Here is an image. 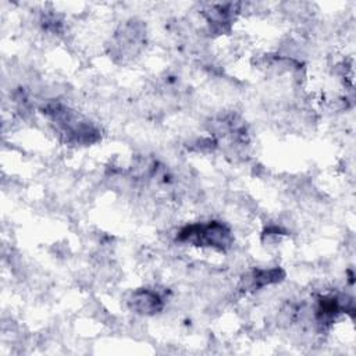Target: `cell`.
<instances>
[{
    "label": "cell",
    "mask_w": 356,
    "mask_h": 356,
    "mask_svg": "<svg viewBox=\"0 0 356 356\" xmlns=\"http://www.w3.org/2000/svg\"><path fill=\"white\" fill-rule=\"evenodd\" d=\"M177 241L193 246L225 252L234 243V236L225 224L220 221H209L206 224L199 222L181 228L177 234Z\"/></svg>",
    "instance_id": "cell-1"
},
{
    "label": "cell",
    "mask_w": 356,
    "mask_h": 356,
    "mask_svg": "<svg viewBox=\"0 0 356 356\" xmlns=\"http://www.w3.org/2000/svg\"><path fill=\"white\" fill-rule=\"evenodd\" d=\"M285 271L280 267L271 268H254L252 271L245 273L238 284V289L241 292H253L261 289L264 286H270L278 284L284 280Z\"/></svg>",
    "instance_id": "cell-2"
},
{
    "label": "cell",
    "mask_w": 356,
    "mask_h": 356,
    "mask_svg": "<svg viewBox=\"0 0 356 356\" xmlns=\"http://www.w3.org/2000/svg\"><path fill=\"white\" fill-rule=\"evenodd\" d=\"M128 307L140 316H154L164 307L163 296L150 288L134 291L128 299Z\"/></svg>",
    "instance_id": "cell-3"
}]
</instances>
